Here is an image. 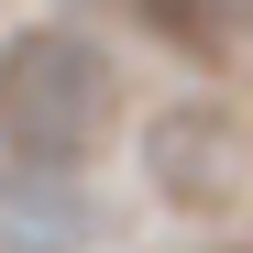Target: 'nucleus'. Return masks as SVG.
<instances>
[{
	"label": "nucleus",
	"instance_id": "f257e3e1",
	"mask_svg": "<svg viewBox=\"0 0 253 253\" xmlns=\"http://www.w3.org/2000/svg\"><path fill=\"white\" fill-rule=\"evenodd\" d=\"M110 110H121V77H110V55L88 44V33L33 22V33L0 44V154L11 165L66 176L77 154H99Z\"/></svg>",
	"mask_w": 253,
	"mask_h": 253
},
{
	"label": "nucleus",
	"instance_id": "7ed1b4c3",
	"mask_svg": "<svg viewBox=\"0 0 253 253\" xmlns=\"http://www.w3.org/2000/svg\"><path fill=\"white\" fill-rule=\"evenodd\" d=\"M132 11H143L154 33H176V44H198V55L220 44V0H132Z\"/></svg>",
	"mask_w": 253,
	"mask_h": 253
},
{
	"label": "nucleus",
	"instance_id": "f03ea898",
	"mask_svg": "<svg viewBox=\"0 0 253 253\" xmlns=\"http://www.w3.org/2000/svg\"><path fill=\"white\" fill-rule=\"evenodd\" d=\"M154 165H165V187L220 198V187H231V132H220L209 110H187V121H165V132H154Z\"/></svg>",
	"mask_w": 253,
	"mask_h": 253
}]
</instances>
